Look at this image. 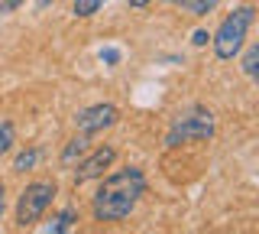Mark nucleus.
I'll list each match as a JSON object with an SVG mask.
<instances>
[{"label": "nucleus", "instance_id": "f257e3e1", "mask_svg": "<svg viewBox=\"0 0 259 234\" xmlns=\"http://www.w3.org/2000/svg\"><path fill=\"white\" fill-rule=\"evenodd\" d=\"M101 189L91 198L94 221H123L136 212L140 198L146 195V176L136 166H123L110 176H101Z\"/></svg>", "mask_w": 259, "mask_h": 234}, {"label": "nucleus", "instance_id": "f03ea898", "mask_svg": "<svg viewBox=\"0 0 259 234\" xmlns=\"http://www.w3.org/2000/svg\"><path fill=\"white\" fill-rule=\"evenodd\" d=\"M253 20H256V7L243 4L221 23V26H217V33L210 36V43H214V55L221 62H233L243 52L246 33H249V26H253Z\"/></svg>", "mask_w": 259, "mask_h": 234}, {"label": "nucleus", "instance_id": "7ed1b4c3", "mask_svg": "<svg viewBox=\"0 0 259 234\" xmlns=\"http://www.w3.org/2000/svg\"><path fill=\"white\" fill-rule=\"evenodd\" d=\"M55 195H59V185H55V179H32L26 189L20 192V198H16V228H32V224L39 221L49 205L55 202Z\"/></svg>", "mask_w": 259, "mask_h": 234}, {"label": "nucleus", "instance_id": "20e7f679", "mask_svg": "<svg viewBox=\"0 0 259 234\" xmlns=\"http://www.w3.org/2000/svg\"><path fill=\"white\" fill-rule=\"evenodd\" d=\"M210 137H214V114L207 108H191L188 114L175 117L172 130L165 137V147H182V143L210 140Z\"/></svg>", "mask_w": 259, "mask_h": 234}, {"label": "nucleus", "instance_id": "39448f33", "mask_svg": "<svg viewBox=\"0 0 259 234\" xmlns=\"http://www.w3.org/2000/svg\"><path fill=\"white\" fill-rule=\"evenodd\" d=\"M113 124H117V108H113V104H91V108H84V111L75 114V127H78V133H84V137H94V133L107 130Z\"/></svg>", "mask_w": 259, "mask_h": 234}, {"label": "nucleus", "instance_id": "423d86ee", "mask_svg": "<svg viewBox=\"0 0 259 234\" xmlns=\"http://www.w3.org/2000/svg\"><path fill=\"white\" fill-rule=\"evenodd\" d=\"M113 159H117V150L113 147H97L91 153H84V159L78 163L75 169V185H84V182H91V179H101L104 176V169H110L113 166Z\"/></svg>", "mask_w": 259, "mask_h": 234}, {"label": "nucleus", "instance_id": "0eeeda50", "mask_svg": "<svg viewBox=\"0 0 259 234\" xmlns=\"http://www.w3.org/2000/svg\"><path fill=\"white\" fill-rule=\"evenodd\" d=\"M172 4H178L188 17H207L210 10L221 7V0H172Z\"/></svg>", "mask_w": 259, "mask_h": 234}, {"label": "nucleus", "instance_id": "6e6552de", "mask_svg": "<svg viewBox=\"0 0 259 234\" xmlns=\"http://www.w3.org/2000/svg\"><path fill=\"white\" fill-rule=\"evenodd\" d=\"M75 221H78V208H65V212H59V215L52 218V224H49L46 231L65 234V231H71V228H75Z\"/></svg>", "mask_w": 259, "mask_h": 234}, {"label": "nucleus", "instance_id": "1a4fd4ad", "mask_svg": "<svg viewBox=\"0 0 259 234\" xmlns=\"http://www.w3.org/2000/svg\"><path fill=\"white\" fill-rule=\"evenodd\" d=\"M88 153V137L81 133V137H75V140H68V147H65V153H62V166H71L75 159H81Z\"/></svg>", "mask_w": 259, "mask_h": 234}, {"label": "nucleus", "instance_id": "9d476101", "mask_svg": "<svg viewBox=\"0 0 259 234\" xmlns=\"http://www.w3.org/2000/svg\"><path fill=\"white\" fill-rule=\"evenodd\" d=\"M13 143H16V127H13V120L0 117V156L13 150Z\"/></svg>", "mask_w": 259, "mask_h": 234}, {"label": "nucleus", "instance_id": "9b49d317", "mask_svg": "<svg viewBox=\"0 0 259 234\" xmlns=\"http://www.w3.org/2000/svg\"><path fill=\"white\" fill-rule=\"evenodd\" d=\"M104 4H107V0H71V13L84 20V17H94Z\"/></svg>", "mask_w": 259, "mask_h": 234}, {"label": "nucleus", "instance_id": "f8f14e48", "mask_svg": "<svg viewBox=\"0 0 259 234\" xmlns=\"http://www.w3.org/2000/svg\"><path fill=\"white\" fill-rule=\"evenodd\" d=\"M36 163H39V150H26L13 159V173H29Z\"/></svg>", "mask_w": 259, "mask_h": 234}, {"label": "nucleus", "instance_id": "ddd939ff", "mask_svg": "<svg viewBox=\"0 0 259 234\" xmlns=\"http://www.w3.org/2000/svg\"><path fill=\"white\" fill-rule=\"evenodd\" d=\"M256 62H259V46H249L246 55H243V72H246L249 78L256 75Z\"/></svg>", "mask_w": 259, "mask_h": 234}, {"label": "nucleus", "instance_id": "4468645a", "mask_svg": "<svg viewBox=\"0 0 259 234\" xmlns=\"http://www.w3.org/2000/svg\"><path fill=\"white\" fill-rule=\"evenodd\" d=\"M23 4H26V0H0V13H13V10H20Z\"/></svg>", "mask_w": 259, "mask_h": 234}, {"label": "nucleus", "instance_id": "2eb2a0df", "mask_svg": "<svg viewBox=\"0 0 259 234\" xmlns=\"http://www.w3.org/2000/svg\"><path fill=\"white\" fill-rule=\"evenodd\" d=\"M101 62H107V65H117V62H120V52H117V49H104V52H101Z\"/></svg>", "mask_w": 259, "mask_h": 234}, {"label": "nucleus", "instance_id": "dca6fc26", "mask_svg": "<svg viewBox=\"0 0 259 234\" xmlns=\"http://www.w3.org/2000/svg\"><path fill=\"white\" fill-rule=\"evenodd\" d=\"M207 39H210V33H204V29H198L191 43H194V46H207Z\"/></svg>", "mask_w": 259, "mask_h": 234}, {"label": "nucleus", "instance_id": "f3484780", "mask_svg": "<svg viewBox=\"0 0 259 234\" xmlns=\"http://www.w3.org/2000/svg\"><path fill=\"white\" fill-rule=\"evenodd\" d=\"M4 212H7V185L0 179V218H4Z\"/></svg>", "mask_w": 259, "mask_h": 234}, {"label": "nucleus", "instance_id": "a211bd4d", "mask_svg": "<svg viewBox=\"0 0 259 234\" xmlns=\"http://www.w3.org/2000/svg\"><path fill=\"white\" fill-rule=\"evenodd\" d=\"M130 7H136V10H143V7H149V0H126Z\"/></svg>", "mask_w": 259, "mask_h": 234}, {"label": "nucleus", "instance_id": "6ab92c4d", "mask_svg": "<svg viewBox=\"0 0 259 234\" xmlns=\"http://www.w3.org/2000/svg\"><path fill=\"white\" fill-rule=\"evenodd\" d=\"M46 4H49V0H39V10H42V7H46Z\"/></svg>", "mask_w": 259, "mask_h": 234}]
</instances>
